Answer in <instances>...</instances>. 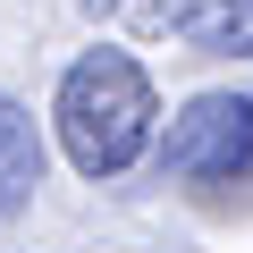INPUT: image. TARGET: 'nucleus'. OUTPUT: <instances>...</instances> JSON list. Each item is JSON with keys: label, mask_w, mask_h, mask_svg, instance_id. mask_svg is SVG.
Segmentation results:
<instances>
[{"label": "nucleus", "mask_w": 253, "mask_h": 253, "mask_svg": "<svg viewBox=\"0 0 253 253\" xmlns=\"http://www.w3.org/2000/svg\"><path fill=\"white\" fill-rule=\"evenodd\" d=\"M152 76L126 59V51H84L68 76H59V144L76 161V177H118L135 169L144 144H152Z\"/></svg>", "instance_id": "obj_1"}, {"label": "nucleus", "mask_w": 253, "mask_h": 253, "mask_svg": "<svg viewBox=\"0 0 253 253\" xmlns=\"http://www.w3.org/2000/svg\"><path fill=\"white\" fill-rule=\"evenodd\" d=\"M177 34H186L194 51H219V59H236V51H253V0H194Z\"/></svg>", "instance_id": "obj_4"}, {"label": "nucleus", "mask_w": 253, "mask_h": 253, "mask_svg": "<svg viewBox=\"0 0 253 253\" xmlns=\"http://www.w3.org/2000/svg\"><path fill=\"white\" fill-rule=\"evenodd\" d=\"M42 186V144H34V118L0 93V219H17Z\"/></svg>", "instance_id": "obj_3"}, {"label": "nucleus", "mask_w": 253, "mask_h": 253, "mask_svg": "<svg viewBox=\"0 0 253 253\" xmlns=\"http://www.w3.org/2000/svg\"><path fill=\"white\" fill-rule=\"evenodd\" d=\"M161 169L169 177H245L253 169V101L245 93H194L177 118H169V135H161Z\"/></svg>", "instance_id": "obj_2"}, {"label": "nucleus", "mask_w": 253, "mask_h": 253, "mask_svg": "<svg viewBox=\"0 0 253 253\" xmlns=\"http://www.w3.org/2000/svg\"><path fill=\"white\" fill-rule=\"evenodd\" d=\"M84 9H93V17H110V9H135V0H84Z\"/></svg>", "instance_id": "obj_5"}]
</instances>
